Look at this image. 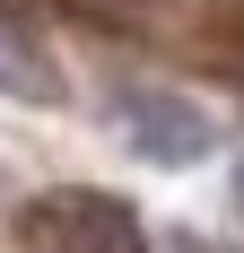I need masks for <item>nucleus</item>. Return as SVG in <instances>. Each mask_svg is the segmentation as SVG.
Returning <instances> with one entry per match:
<instances>
[{
  "label": "nucleus",
  "mask_w": 244,
  "mask_h": 253,
  "mask_svg": "<svg viewBox=\"0 0 244 253\" xmlns=\"http://www.w3.org/2000/svg\"><path fill=\"white\" fill-rule=\"evenodd\" d=\"M18 245L26 253H148V236L114 192H44L18 210Z\"/></svg>",
  "instance_id": "f257e3e1"
},
{
  "label": "nucleus",
  "mask_w": 244,
  "mask_h": 253,
  "mask_svg": "<svg viewBox=\"0 0 244 253\" xmlns=\"http://www.w3.org/2000/svg\"><path fill=\"white\" fill-rule=\"evenodd\" d=\"M114 114H122V140H131L148 166H201L209 140H218L209 114H201L192 96H174V87H122Z\"/></svg>",
  "instance_id": "f03ea898"
},
{
  "label": "nucleus",
  "mask_w": 244,
  "mask_h": 253,
  "mask_svg": "<svg viewBox=\"0 0 244 253\" xmlns=\"http://www.w3.org/2000/svg\"><path fill=\"white\" fill-rule=\"evenodd\" d=\"M0 96H26V105H52V96H61L52 61H44L35 44H26L18 26H0Z\"/></svg>",
  "instance_id": "7ed1b4c3"
},
{
  "label": "nucleus",
  "mask_w": 244,
  "mask_h": 253,
  "mask_svg": "<svg viewBox=\"0 0 244 253\" xmlns=\"http://www.w3.org/2000/svg\"><path fill=\"white\" fill-rule=\"evenodd\" d=\"M236 210H244V175H236Z\"/></svg>",
  "instance_id": "20e7f679"
}]
</instances>
